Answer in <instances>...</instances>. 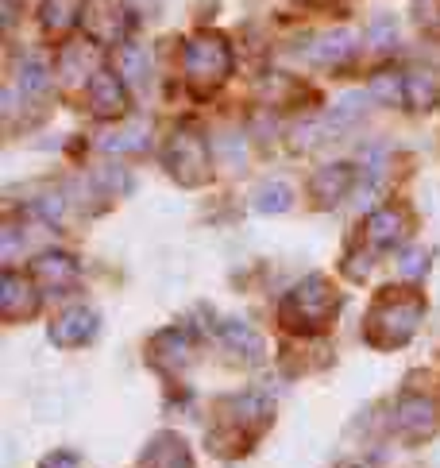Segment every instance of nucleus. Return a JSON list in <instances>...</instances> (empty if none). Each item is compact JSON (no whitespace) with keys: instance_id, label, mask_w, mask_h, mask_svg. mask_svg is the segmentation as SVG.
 I'll return each instance as SVG.
<instances>
[{"instance_id":"f03ea898","label":"nucleus","mask_w":440,"mask_h":468,"mask_svg":"<svg viewBox=\"0 0 440 468\" xmlns=\"http://www.w3.org/2000/svg\"><path fill=\"white\" fill-rule=\"evenodd\" d=\"M78 5H81V0H47V8H43L47 27L50 31H66V27H70V20H74Z\"/></svg>"},{"instance_id":"7ed1b4c3","label":"nucleus","mask_w":440,"mask_h":468,"mask_svg":"<svg viewBox=\"0 0 440 468\" xmlns=\"http://www.w3.org/2000/svg\"><path fill=\"white\" fill-rule=\"evenodd\" d=\"M367 229L375 232V240H379V244H391V240H398V237H402V232H394V229H402V217H398V213H391V209H382V213L371 217Z\"/></svg>"},{"instance_id":"20e7f679","label":"nucleus","mask_w":440,"mask_h":468,"mask_svg":"<svg viewBox=\"0 0 440 468\" xmlns=\"http://www.w3.org/2000/svg\"><path fill=\"white\" fill-rule=\"evenodd\" d=\"M39 468H78V461H74V457H62V453H55V457H47Z\"/></svg>"},{"instance_id":"f257e3e1","label":"nucleus","mask_w":440,"mask_h":468,"mask_svg":"<svg viewBox=\"0 0 440 468\" xmlns=\"http://www.w3.org/2000/svg\"><path fill=\"white\" fill-rule=\"evenodd\" d=\"M185 66H190V74L194 78H220L228 70V51H225V43L213 39V36H201L190 43V51H185Z\"/></svg>"}]
</instances>
